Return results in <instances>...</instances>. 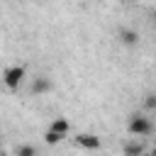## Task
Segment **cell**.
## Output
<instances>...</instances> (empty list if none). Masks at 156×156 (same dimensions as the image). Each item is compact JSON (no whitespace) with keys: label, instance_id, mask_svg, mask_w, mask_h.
I'll return each instance as SVG.
<instances>
[{"label":"cell","instance_id":"cell-1","mask_svg":"<svg viewBox=\"0 0 156 156\" xmlns=\"http://www.w3.org/2000/svg\"><path fill=\"white\" fill-rule=\"evenodd\" d=\"M24 78H27V68H24L22 63L5 66V68H2V73H0V83H2L10 93L20 90V88H22V83H24Z\"/></svg>","mask_w":156,"mask_h":156},{"label":"cell","instance_id":"cell-2","mask_svg":"<svg viewBox=\"0 0 156 156\" xmlns=\"http://www.w3.org/2000/svg\"><path fill=\"white\" fill-rule=\"evenodd\" d=\"M127 132L132 136H149L154 132V122L149 117H144V115H132L127 119Z\"/></svg>","mask_w":156,"mask_h":156},{"label":"cell","instance_id":"cell-3","mask_svg":"<svg viewBox=\"0 0 156 156\" xmlns=\"http://www.w3.org/2000/svg\"><path fill=\"white\" fill-rule=\"evenodd\" d=\"M73 144H76L78 149H85V151H98V149H102L100 136H98V134H90V132H78V134L73 136Z\"/></svg>","mask_w":156,"mask_h":156},{"label":"cell","instance_id":"cell-4","mask_svg":"<svg viewBox=\"0 0 156 156\" xmlns=\"http://www.w3.org/2000/svg\"><path fill=\"white\" fill-rule=\"evenodd\" d=\"M51 90H54V80L46 78V76H37L32 80V88H29L32 95H44V93H51Z\"/></svg>","mask_w":156,"mask_h":156},{"label":"cell","instance_id":"cell-5","mask_svg":"<svg viewBox=\"0 0 156 156\" xmlns=\"http://www.w3.org/2000/svg\"><path fill=\"white\" fill-rule=\"evenodd\" d=\"M117 39H119V44H124V46H136V44H139V34H136L134 29H129V27L117 29Z\"/></svg>","mask_w":156,"mask_h":156},{"label":"cell","instance_id":"cell-6","mask_svg":"<svg viewBox=\"0 0 156 156\" xmlns=\"http://www.w3.org/2000/svg\"><path fill=\"white\" fill-rule=\"evenodd\" d=\"M49 129H51V132H56V134H61V136L66 139V136L71 134V122H68L66 117H56V119L49 124Z\"/></svg>","mask_w":156,"mask_h":156},{"label":"cell","instance_id":"cell-7","mask_svg":"<svg viewBox=\"0 0 156 156\" xmlns=\"http://www.w3.org/2000/svg\"><path fill=\"white\" fill-rule=\"evenodd\" d=\"M122 154H124V156H141V154H144V146H141V141H136V136H132V139L124 144Z\"/></svg>","mask_w":156,"mask_h":156},{"label":"cell","instance_id":"cell-8","mask_svg":"<svg viewBox=\"0 0 156 156\" xmlns=\"http://www.w3.org/2000/svg\"><path fill=\"white\" fill-rule=\"evenodd\" d=\"M15 156H37V149L32 144H20L15 149Z\"/></svg>","mask_w":156,"mask_h":156},{"label":"cell","instance_id":"cell-9","mask_svg":"<svg viewBox=\"0 0 156 156\" xmlns=\"http://www.w3.org/2000/svg\"><path fill=\"white\" fill-rule=\"evenodd\" d=\"M44 141H46L49 146H54V144L63 141V136H61V134H56V132H51V129H46V134H44Z\"/></svg>","mask_w":156,"mask_h":156},{"label":"cell","instance_id":"cell-10","mask_svg":"<svg viewBox=\"0 0 156 156\" xmlns=\"http://www.w3.org/2000/svg\"><path fill=\"white\" fill-rule=\"evenodd\" d=\"M146 105H149V107H156V100H154V95H149V100H146Z\"/></svg>","mask_w":156,"mask_h":156},{"label":"cell","instance_id":"cell-11","mask_svg":"<svg viewBox=\"0 0 156 156\" xmlns=\"http://www.w3.org/2000/svg\"><path fill=\"white\" fill-rule=\"evenodd\" d=\"M151 20H154V24H156V10H154V12H151Z\"/></svg>","mask_w":156,"mask_h":156},{"label":"cell","instance_id":"cell-12","mask_svg":"<svg viewBox=\"0 0 156 156\" xmlns=\"http://www.w3.org/2000/svg\"><path fill=\"white\" fill-rule=\"evenodd\" d=\"M151 156H156V146H154V149H151Z\"/></svg>","mask_w":156,"mask_h":156},{"label":"cell","instance_id":"cell-13","mask_svg":"<svg viewBox=\"0 0 156 156\" xmlns=\"http://www.w3.org/2000/svg\"><path fill=\"white\" fill-rule=\"evenodd\" d=\"M88 2H102V0H88Z\"/></svg>","mask_w":156,"mask_h":156},{"label":"cell","instance_id":"cell-14","mask_svg":"<svg viewBox=\"0 0 156 156\" xmlns=\"http://www.w3.org/2000/svg\"><path fill=\"white\" fill-rule=\"evenodd\" d=\"M117 2H129V0H117Z\"/></svg>","mask_w":156,"mask_h":156}]
</instances>
